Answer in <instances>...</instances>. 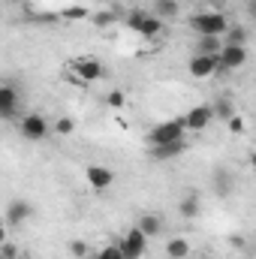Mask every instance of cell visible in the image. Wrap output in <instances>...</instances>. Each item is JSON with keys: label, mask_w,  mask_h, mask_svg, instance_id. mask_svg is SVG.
<instances>
[{"label": "cell", "mask_w": 256, "mask_h": 259, "mask_svg": "<svg viewBox=\"0 0 256 259\" xmlns=\"http://www.w3.org/2000/svg\"><path fill=\"white\" fill-rule=\"evenodd\" d=\"M190 30L196 36H223L232 24H229V18L223 15V12H217V9H211V12H196L190 15Z\"/></svg>", "instance_id": "6da1fadb"}, {"label": "cell", "mask_w": 256, "mask_h": 259, "mask_svg": "<svg viewBox=\"0 0 256 259\" xmlns=\"http://www.w3.org/2000/svg\"><path fill=\"white\" fill-rule=\"evenodd\" d=\"M127 27L136 30L139 36H145V39H157L166 30V21L160 15H154L151 9H136V12L127 15Z\"/></svg>", "instance_id": "7a4b0ae2"}, {"label": "cell", "mask_w": 256, "mask_h": 259, "mask_svg": "<svg viewBox=\"0 0 256 259\" xmlns=\"http://www.w3.org/2000/svg\"><path fill=\"white\" fill-rule=\"evenodd\" d=\"M184 133H187L184 118H172V121H160L148 133V139L151 145H172V142H184Z\"/></svg>", "instance_id": "3957f363"}, {"label": "cell", "mask_w": 256, "mask_h": 259, "mask_svg": "<svg viewBox=\"0 0 256 259\" xmlns=\"http://www.w3.org/2000/svg\"><path fill=\"white\" fill-rule=\"evenodd\" d=\"M69 72L75 75V84H91V81H100V78L106 75V66L100 64L97 58L84 55V58H75V61L69 64Z\"/></svg>", "instance_id": "277c9868"}, {"label": "cell", "mask_w": 256, "mask_h": 259, "mask_svg": "<svg viewBox=\"0 0 256 259\" xmlns=\"http://www.w3.org/2000/svg\"><path fill=\"white\" fill-rule=\"evenodd\" d=\"M18 130H21V136H24L27 142H42L49 133H55V127H52L42 115H36V112L24 115V118H21V124H18Z\"/></svg>", "instance_id": "5b68a950"}, {"label": "cell", "mask_w": 256, "mask_h": 259, "mask_svg": "<svg viewBox=\"0 0 256 259\" xmlns=\"http://www.w3.org/2000/svg\"><path fill=\"white\" fill-rule=\"evenodd\" d=\"M148 241H151V238H148L139 226H130L118 244H121V250H124V256L127 259H142L145 256V250H148Z\"/></svg>", "instance_id": "8992f818"}, {"label": "cell", "mask_w": 256, "mask_h": 259, "mask_svg": "<svg viewBox=\"0 0 256 259\" xmlns=\"http://www.w3.org/2000/svg\"><path fill=\"white\" fill-rule=\"evenodd\" d=\"M187 72L193 78H211V75L220 72V61H217V55L214 58L211 55H193L187 61Z\"/></svg>", "instance_id": "52a82bcc"}, {"label": "cell", "mask_w": 256, "mask_h": 259, "mask_svg": "<svg viewBox=\"0 0 256 259\" xmlns=\"http://www.w3.org/2000/svg\"><path fill=\"white\" fill-rule=\"evenodd\" d=\"M217 61H220V69H241L247 64V46H226L223 42Z\"/></svg>", "instance_id": "ba28073f"}, {"label": "cell", "mask_w": 256, "mask_h": 259, "mask_svg": "<svg viewBox=\"0 0 256 259\" xmlns=\"http://www.w3.org/2000/svg\"><path fill=\"white\" fill-rule=\"evenodd\" d=\"M84 178H88V184L94 190H109L115 184V172L109 166H88L84 169Z\"/></svg>", "instance_id": "9c48e42d"}, {"label": "cell", "mask_w": 256, "mask_h": 259, "mask_svg": "<svg viewBox=\"0 0 256 259\" xmlns=\"http://www.w3.org/2000/svg\"><path fill=\"white\" fill-rule=\"evenodd\" d=\"M211 121H214V109H211V106H193L190 112L184 115V124H187V130H193V133H202Z\"/></svg>", "instance_id": "30bf717a"}, {"label": "cell", "mask_w": 256, "mask_h": 259, "mask_svg": "<svg viewBox=\"0 0 256 259\" xmlns=\"http://www.w3.org/2000/svg\"><path fill=\"white\" fill-rule=\"evenodd\" d=\"M30 214H33V205L27 199H12L6 205V223L9 226H21L24 220H30Z\"/></svg>", "instance_id": "8fae6325"}, {"label": "cell", "mask_w": 256, "mask_h": 259, "mask_svg": "<svg viewBox=\"0 0 256 259\" xmlns=\"http://www.w3.org/2000/svg\"><path fill=\"white\" fill-rule=\"evenodd\" d=\"M18 103H21V97H18V91L6 81V84H0V115L9 121L15 112H18Z\"/></svg>", "instance_id": "7c38bea8"}, {"label": "cell", "mask_w": 256, "mask_h": 259, "mask_svg": "<svg viewBox=\"0 0 256 259\" xmlns=\"http://www.w3.org/2000/svg\"><path fill=\"white\" fill-rule=\"evenodd\" d=\"M220 49H223V36H196V42H193V55H220Z\"/></svg>", "instance_id": "4fadbf2b"}, {"label": "cell", "mask_w": 256, "mask_h": 259, "mask_svg": "<svg viewBox=\"0 0 256 259\" xmlns=\"http://www.w3.org/2000/svg\"><path fill=\"white\" fill-rule=\"evenodd\" d=\"M184 142H172V145H154L151 148V160H175L184 154Z\"/></svg>", "instance_id": "5bb4252c"}, {"label": "cell", "mask_w": 256, "mask_h": 259, "mask_svg": "<svg viewBox=\"0 0 256 259\" xmlns=\"http://www.w3.org/2000/svg\"><path fill=\"white\" fill-rule=\"evenodd\" d=\"M151 12L160 15L163 21H166V18H178V15H181V3H178V0H154V3H151Z\"/></svg>", "instance_id": "9a60e30c"}, {"label": "cell", "mask_w": 256, "mask_h": 259, "mask_svg": "<svg viewBox=\"0 0 256 259\" xmlns=\"http://www.w3.org/2000/svg\"><path fill=\"white\" fill-rule=\"evenodd\" d=\"M136 226H139L148 238H154V235H160V229H163V217H160V214H142Z\"/></svg>", "instance_id": "2e32d148"}, {"label": "cell", "mask_w": 256, "mask_h": 259, "mask_svg": "<svg viewBox=\"0 0 256 259\" xmlns=\"http://www.w3.org/2000/svg\"><path fill=\"white\" fill-rule=\"evenodd\" d=\"M190 241L187 238H169V244H166V256L169 259H187V253H190Z\"/></svg>", "instance_id": "e0dca14e"}, {"label": "cell", "mask_w": 256, "mask_h": 259, "mask_svg": "<svg viewBox=\"0 0 256 259\" xmlns=\"http://www.w3.org/2000/svg\"><path fill=\"white\" fill-rule=\"evenodd\" d=\"M178 211H181V217L184 220H193V217H199V211H202V205H199V196L190 193L181 199V205H178Z\"/></svg>", "instance_id": "ac0fdd59"}, {"label": "cell", "mask_w": 256, "mask_h": 259, "mask_svg": "<svg viewBox=\"0 0 256 259\" xmlns=\"http://www.w3.org/2000/svg\"><path fill=\"white\" fill-rule=\"evenodd\" d=\"M223 42L226 46H247V30L244 27H229L223 33Z\"/></svg>", "instance_id": "d6986e66"}, {"label": "cell", "mask_w": 256, "mask_h": 259, "mask_svg": "<svg viewBox=\"0 0 256 259\" xmlns=\"http://www.w3.org/2000/svg\"><path fill=\"white\" fill-rule=\"evenodd\" d=\"M106 106H109V109H115V112H118V109H124V106H127V94H124V91H118V88H115V91H109V94H106Z\"/></svg>", "instance_id": "ffe728a7"}, {"label": "cell", "mask_w": 256, "mask_h": 259, "mask_svg": "<svg viewBox=\"0 0 256 259\" xmlns=\"http://www.w3.org/2000/svg\"><path fill=\"white\" fill-rule=\"evenodd\" d=\"M232 115H235V109H232V100H226V97H223V100H217V103H214V118H223V121H229Z\"/></svg>", "instance_id": "44dd1931"}, {"label": "cell", "mask_w": 256, "mask_h": 259, "mask_svg": "<svg viewBox=\"0 0 256 259\" xmlns=\"http://www.w3.org/2000/svg\"><path fill=\"white\" fill-rule=\"evenodd\" d=\"M94 259H127V256H124L121 244H106V247H100V253Z\"/></svg>", "instance_id": "7402d4cb"}, {"label": "cell", "mask_w": 256, "mask_h": 259, "mask_svg": "<svg viewBox=\"0 0 256 259\" xmlns=\"http://www.w3.org/2000/svg\"><path fill=\"white\" fill-rule=\"evenodd\" d=\"M52 127H55V133H58V136H72V130H75V121H72V118H58Z\"/></svg>", "instance_id": "603a6c76"}, {"label": "cell", "mask_w": 256, "mask_h": 259, "mask_svg": "<svg viewBox=\"0 0 256 259\" xmlns=\"http://www.w3.org/2000/svg\"><path fill=\"white\" fill-rule=\"evenodd\" d=\"M88 250H91L88 241H81V238H72V241H69V253H72L75 259H84L88 256Z\"/></svg>", "instance_id": "cb8c5ba5"}, {"label": "cell", "mask_w": 256, "mask_h": 259, "mask_svg": "<svg viewBox=\"0 0 256 259\" xmlns=\"http://www.w3.org/2000/svg\"><path fill=\"white\" fill-rule=\"evenodd\" d=\"M226 127H229V133H232V136H241V133L247 130V124H244V118H241V115H232V118L226 121Z\"/></svg>", "instance_id": "d4e9b609"}, {"label": "cell", "mask_w": 256, "mask_h": 259, "mask_svg": "<svg viewBox=\"0 0 256 259\" xmlns=\"http://www.w3.org/2000/svg\"><path fill=\"white\" fill-rule=\"evenodd\" d=\"M15 256H18V247H15L9 238H3V241H0V259H15Z\"/></svg>", "instance_id": "484cf974"}, {"label": "cell", "mask_w": 256, "mask_h": 259, "mask_svg": "<svg viewBox=\"0 0 256 259\" xmlns=\"http://www.w3.org/2000/svg\"><path fill=\"white\" fill-rule=\"evenodd\" d=\"M91 12L84 9V6H72V9H64V18H72V21H78V18H88Z\"/></svg>", "instance_id": "4316f807"}, {"label": "cell", "mask_w": 256, "mask_h": 259, "mask_svg": "<svg viewBox=\"0 0 256 259\" xmlns=\"http://www.w3.org/2000/svg\"><path fill=\"white\" fill-rule=\"evenodd\" d=\"M109 21H112V15H109V12H100V15H94V24H100V27H103V24H109Z\"/></svg>", "instance_id": "83f0119b"}, {"label": "cell", "mask_w": 256, "mask_h": 259, "mask_svg": "<svg viewBox=\"0 0 256 259\" xmlns=\"http://www.w3.org/2000/svg\"><path fill=\"white\" fill-rule=\"evenodd\" d=\"M247 12H250V18L256 21V0H247Z\"/></svg>", "instance_id": "f1b7e54d"}, {"label": "cell", "mask_w": 256, "mask_h": 259, "mask_svg": "<svg viewBox=\"0 0 256 259\" xmlns=\"http://www.w3.org/2000/svg\"><path fill=\"white\" fill-rule=\"evenodd\" d=\"M250 166H253V172H256V151L250 154Z\"/></svg>", "instance_id": "f546056e"}, {"label": "cell", "mask_w": 256, "mask_h": 259, "mask_svg": "<svg viewBox=\"0 0 256 259\" xmlns=\"http://www.w3.org/2000/svg\"><path fill=\"white\" fill-rule=\"evenodd\" d=\"M253 253H256V247H253Z\"/></svg>", "instance_id": "4dcf8cb0"}]
</instances>
